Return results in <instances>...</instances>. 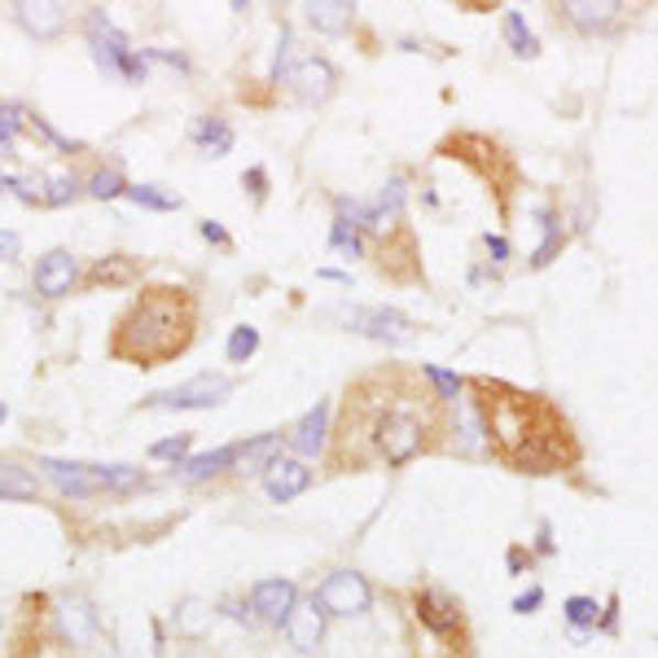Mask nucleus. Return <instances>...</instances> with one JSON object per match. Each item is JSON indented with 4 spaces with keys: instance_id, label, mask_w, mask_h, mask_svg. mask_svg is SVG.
<instances>
[{
    "instance_id": "1",
    "label": "nucleus",
    "mask_w": 658,
    "mask_h": 658,
    "mask_svg": "<svg viewBox=\"0 0 658 658\" xmlns=\"http://www.w3.org/2000/svg\"><path fill=\"white\" fill-rule=\"evenodd\" d=\"M452 404L408 364H377L347 382L338 421L329 426L326 465L333 474L404 470L448 448Z\"/></svg>"
},
{
    "instance_id": "2",
    "label": "nucleus",
    "mask_w": 658,
    "mask_h": 658,
    "mask_svg": "<svg viewBox=\"0 0 658 658\" xmlns=\"http://www.w3.org/2000/svg\"><path fill=\"white\" fill-rule=\"evenodd\" d=\"M474 413L487 439L492 461L514 474H567L584 461V443L571 417L540 391H523L501 377H470Z\"/></svg>"
},
{
    "instance_id": "3",
    "label": "nucleus",
    "mask_w": 658,
    "mask_h": 658,
    "mask_svg": "<svg viewBox=\"0 0 658 658\" xmlns=\"http://www.w3.org/2000/svg\"><path fill=\"white\" fill-rule=\"evenodd\" d=\"M202 329V304L189 286H141L114 317L106 355L132 369H163L194 351Z\"/></svg>"
},
{
    "instance_id": "4",
    "label": "nucleus",
    "mask_w": 658,
    "mask_h": 658,
    "mask_svg": "<svg viewBox=\"0 0 658 658\" xmlns=\"http://www.w3.org/2000/svg\"><path fill=\"white\" fill-rule=\"evenodd\" d=\"M404 628L413 658H474V633L461 597L439 584H417L404 593Z\"/></svg>"
},
{
    "instance_id": "5",
    "label": "nucleus",
    "mask_w": 658,
    "mask_h": 658,
    "mask_svg": "<svg viewBox=\"0 0 658 658\" xmlns=\"http://www.w3.org/2000/svg\"><path fill=\"white\" fill-rule=\"evenodd\" d=\"M439 154L465 163L470 172H479V180L487 185V194H496L501 220H509V211H514V194H518L523 176H518L514 154H505V145H496L492 136H479V132H461V136H448V141L439 145Z\"/></svg>"
},
{
    "instance_id": "6",
    "label": "nucleus",
    "mask_w": 658,
    "mask_h": 658,
    "mask_svg": "<svg viewBox=\"0 0 658 658\" xmlns=\"http://www.w3.org/2000/svg\"><path fill=\"white\" fill-rule=\"evenodd\" d=\"M233 391H238V382L229 373H194L180 386L145 395L141 408H158V413H207V408H220Z\"/></svg>"
},
{
    "instance_id": "7",
    "label": "nucleus",
    "mask_w": 658,
    "mask_h": 658,
    "mask_svg": "<svg viewBox=\"0 0 658 658\" xmlns=\"http://www.w3.org/2000/svg\"><path fill=\"white\" fill-rule=\"evenodd\" d=\"M317 602H321V611H326L329 619H360V615H369L373 611V584L360 575V571H351V567H338V571H329L326 580L317 584V593H312Z\"/></svg>"
},
{
    "instance_id": "8",
    "label": "nucleus",
    "mask_w": 658,
    "mask_h": 658,
    "mask_svg": "<svg viewBox=\"0 0 658 658\" xmlns=\"http://www.w3.org/2000/svg\"><path fill=\"white\" fill-rule=\"evenodd\" d=\"M373 268H377V273H382L391 286H417V282H421V255H417V238H413V229H408L404 220L377 238Z\"/></svg>"
},
{
    "instance_id": "9",
    "label": "nucleus",
    "mask_w": 658,
    "mask_h": 658,
    "mask_svg": "<svg viewBox=\"0 0 658 658\" xmlns=\"http://www.w3.org/2000/svg\"><path fill=\"white\" fill-rule=\"evenodd\" d=\"M53 633L62 637V646L75 655V650H88L101 641V615L92 606V597L84 593H66L53 611Z\"/></svg>"
},
{
    "instance_id": "10",
    "label": "nucleus",
    "mask_w": 658,
    "mask_h": 658,
    "mask_svg": "<svg viewBox=\"0 0 658 658\" xmlns=\"http://www.w3.org/2000/svg\"><path fill=\"white\" fill-rule=\"evenodd\" d=\"M79 282H84L79 260H75L66 246L44 251V255L35 260V268H31V286H35V295H40V299H48V304L70 299V295L79 290Z\"/></svg>"
},
{
    "instance_id": "11",
    "label": "nucleus",
    "mask_w": 658,
    "mask_h": 658,
    "mask_svg": "<svg viewBox=\"0 0 658 658\" xmlns=\"http://www.w3.org/2000/svg\"><path fill=\"white\" fill-rule=\"evenodd\" d=\"M558 22L580 35H615L624 26V0H553Z\"/></svg>"
},
{
    "instance_id": "12",
    "label": "nucleus",
    "mask_w": 658,
    "mask_h": 658,
    "mask_svg": "<svg viewBox=\"0 0 658 658\" xmlns=\"http://www.w3.org/2000/svg\"><path fill=\"white\" fill-rule=\"evenodd\" d=\"M35 470H40V483H48L62 501H92V496H101V483H97L92 465H84V461H53V457H40Z\"/></svg>"
},
{
    "instance_id": "13",
    "label": "nucleus",
    "mask_w": 658,
    "mask_h": 658,
    "mask_svg": "<svg viewBox=\"0 0 658 658\" xmlns=\"http://www.w3.org/2000/svg\"><path fill=\"white\" fill-rule=\"evenodd\" d=\"M286 84L295 88V97L299 101H308V106H326L329 97L338 92V84H342V75H338V66L329 62V57H304V62H295L290 70H286Z\"/></svg>"
},
{
    "instance_id": "14",
    "label": "nucleus",
    "mask_w": 658,
    "mask_h": 658,
    "mask_svg": "<svg viewBox=\"0 0 658 658\" xmlns=\"http://www.w3.org/2000/svg\"><path fill=\"white\" fill-rule=\"evenodd\" d=\"M312 483H317V470H308V461H304V457H290V452H282V457L264 470V496H268L273 505L299 501Z\"/></svg>"
},
{
    "instance_id": "15",
    "label": "nucleus",
    "mask_w": 658,
    "mask_h": 658,
    "mask_svg": "<svg viewBox=\"0 0 658 658\" xmlns=\"http://www.w3.org/2000/svg\"><path fill=\"white\" fill-rule=\"evenodd\" d=\"M329 421H333V408H329L326 399H317L290 430H286V448H290V457H304V461H317V457H326L329 448Z\"/></svg>"
},
{
    "instance_id": "16",
    "label": "nucleus",
    "mask_w": 658,
    "mask_h": 658,
    "mask_svg": "<svg viewBox=\"0 0 658 658\" xmlns=\"http://www.w3.org/2000/svg\"><path fill=\"white\" fill-rule=\"evenodd\" d=\"M295 606H299V584H295V580L273 575V580L251 584V615H255V619H264V624L282 628V624L290 619V611H295Z\"/></svg>"
},
{
    "instance_id": "17",
    "label": "nucleus",
    "mask_w": 658,
    "mask_h": 658,
    "mask_svg": "<svg viewBox=\"0 0 658 658\" xmlns=\"http://www.w3.org/2000/svg\"><path fill=\"white\" fill-rule=\"evenodd\" d=\"M13 22L35 44H53L66 35V9L57 0H13Z\"/></svg>"
},
{
    "instance_id": "18",
    "label": "nucleus",
    "mask_w": 658,
    "mask_h": 658,
    "mask_svg": "<svg viewBox=\"0 0 658 658\" xmlns=\"http://www.w3.org/2000/svg\"><path fill=\"white\" fill-rule=\"evenodd\" d=\"M347 329L364 333L373 342H408L417 333V326L404 312H395V308H351L347 312Z\"/></svg>"
},
{
    "instance_id": "19",
    "label": "nucleus",
    "mask_w": 658,
    "mask_h": 658,
    "mask_svg": "<svg viewBox=\"0 0 658 658\" xmlns=\"http://www.w3.org/2000/svg\"><path fill=\"white\" fill-rule=\"evenodd\" d=\"M326 624H329V615L321 611V602H317V597H299V606L290 611V619L282 624V633H286V641H290L299 655H317L321 641H326Z\"/></svg>"
},
{
    "instance_id": "20",
    "label": "nucleus",
    "mask_w": 658,
    "mask_h": 658,
    "mask_svg": "<svg viewBox=\"0 0 658 658\" xmlns=\"http://www.w3.org/2000/svg\"><path fill=\"white\" fill-rule=\"evenodd\" d=\"M141 273H145V264L136 255H101V260L88 264L79 290H101V286L106 290H128V286L141 282Z\"/></svg>"
},
{
    "instance_id": "21",
    "label": "nucleus",
    "mask_w": 658,
    "mask_h": 658,
    "mask_svg": "<svg viewBox=\"0 0 658 658\" xmlns=\"http://www.w3.org/2000/svg\"><path fill=\"white\" fill-rule=\"evenodd\" d=\"M224 470H238V443L211 448V452H202V457H185L180 465H172V479H176V483H189V487H198V483H211V479H220Z\"/></svg>"
},
{
    "instance_id": "22",
    "label": "nucleus",
    "mask_w": 658,
    "mask_h": 658,
    "mask_svg": "<svg viewBox=\"0 0 658 658\" xmlns=\"http://www.w3.org/2000/svg\"><path fill=\"white\" fill-rule=\"evenodd\" d=\"M286 452V430H264L238 443V474H264Z\"/></svg>"
},
{
    "instance_id": "23",
    "label": "nucleus",
    "mask_w": 658,
    "mask_h": 658,
    "mask_svg": "<svg viewBox=\"0 0 658 658\" xmlns=\"http://www.w3.org/2000/svg\"><path fill=\"white\" fill-rule=\"evenodd\" d=\"M304 18L317 35H347L355 22V0H304Z\"/></svg>"
},
{
    "instance_id": "24",
    "label": "nucleus",
    "mask_w": 658,
    "mask_h": 658,
    "mask_svg": "<svg viewBox=\"0 0 658 658\" xmlns=\"http://www.w3.org/2000/svg\"><path fill=\"white\" fill-rule=\"evenodd\" d=\"M40 492H44V483L35 470H26L18 461H0V501L26 505V501H40Z\"/></svg>"
},
{
    "instance_id": "25",
    "label": "nucleus",
    "mask_w": 658,
    "mask_h": 658,
    "mask_svg": "<svg viewBox=\"0 0 658 658\" xmlns=\"http://www.w3.org/2000/svg\"><path fill=\"white\" fill-rule=\"evenodd\" d=\"M189 141L207 154V158H224L233 150V128L220 119V114H202L194 128H189Z\"/></svg>"
},
{
    "instance_id": "26",
    "label": "nucleus",
    "mask_w": 658,
    "mask_h": 658,
    "mask_svg": "<svg viewBox=\"0 0 658 658\" xmlns=\"http://www.w3.org/2000/svg\"><path fill=\"white\" fill-rule=\"evenodd\" d=\"M92 474L101 483V496H132V492L150 487L145 470H136V465H92Z\"/></svg>"
},
{
    "instance_id": "27",
    "label": "nucleus",
    "mask_w": 658,
    "mask_h": 658,
    "mask_svg": "<svg viewBox=\"0 0 658 658\" xmlns=\"http://www.w3.org/2000/svg\"><path fill=\"white\" fill-rule=\"evenodd\" d=\"M211 602H202V597H185V602H176V611H172V624H176V633L180 637H189V641H198L207 628H211Z\"/></svg>"
},
{
    "instance_id": "28",
    "label": "nucleus",
    "mask_w": 658,
    "mask_h": 658,
    "mask_svg": "<svg viewBox=\"0 0 658 658\" xmlns=\"http://www.w3.org/2000/svg\"><path fill=\"white\" fill-rule=\"evenodd\" d=\"M84 194H88V198H97V202H114V198H123V194H128V180H123V172H119V167H97V172L84 180Z\"/></svg>"
},
{
    "instance_id": "29",
    "label": "nucleus",
    "mask_w": 658,
    "mask_h": 658,
    "mask_svg": "<svg viewBox=\"0 0 658 658\" xmlns=\"http://www.w3.org/2000/svg\"><path fill=\"white\" fill-rule=\"evenodd\" d=\"M123 198H132V202L145 207V211H180V207H185V198H180V194H167L163 185H128Z\"/></svg>"
},
{
    "instance_id": "30",
    "label": "nucleus",
    "mask_w": 658,
    "mask_h": 658,
    "mask_svg": "<svg viewBox=\"0 0 658 658\" xmlns=\"http://www.w3.org/2000/svg\"><path fill=\"white\" fill-rule=\"evenodd\" d=\"M84 194V180L75 172H62L53 180H44V207H70Z\"/></svg>"
},
{
    "instance_id": "31",
    "label": "nucleus",
    "mask_w": 658,
    "mask_h": 658,
    "mask_svg": "<svg viewBox=\"0 0 658 658\" xmlns=\"http://www.w3.org/2000/svg\"><path fill=\"white\" fill-rule=\"evenodd\" d=\"M26 114L31 110H22L18 101H0V150L9 154L13 145H18V136L26 132Z\"/></svg>"
},
{
    "instance_id": "32",
    "label": "nucleus",
    "mask_w": 658,
    "mask_h": 658,
    "mask_svg": "<svg viewBox=\"0 0 658 658\" xmlns=\"http://www.w3.org/2000/svg\"><path fill=\"white\" fill-rule=\"evenodd\" d=\"M13 658H70V650L62 646L57 633H40V637H22Z\"/></svg>"
},
{
    "instance_id": "33",
    "label": "nucleus",
    "mask_w": 658,
    "mask_h": 658,
    "mask_svg": "<svg viewBox=\"0 0 658 658\" xmlns=\"http://www.w3.org/2000/svg\"><path fill=\"white\" fill-rule=\"evenodd\" d=\"M329 246H333L338 255H347V260H360V255H364V233L351 229L347 220H333V224H329Z\"/></svg>"
},
{
    "instance_id": "34",
    "label": "nucleus",
    "mask_w": 658,
    "mask_h": 658,
    "mask_svg": "<svg viewBox=\"0 0 658 658\" xmlns=\"http://www.w3.org/2000/svg\"><path fill=\"white\" fill-rule=\"evenodd\" d=\"M255 351H260V329L255 326H238L229 333V347H224L229 364H246V360H255Z\"/></svg>"
},
{
    "instance_id": "35",
    "label": "nucleus",
    "mask_w": 658,
    "mask_h": 658,
    "mask_svg": "<svg viewBox=\"0 0 658 658\" xmlns=\"http://www.w3.org/2000/svg\"><path fill=\"white\" fill-rule=\"evenodd\" d=\"M505 35H509V44H514L518 57H536V53H540V40L527 31L523 13H505Z\"/></svg>"
},
{
    "instance_id": "36",
    "label": "nucleus",
    "mask_w": 658,
    "mask_h": 658,
    "mask_svg": "<svg viewBox=\"0 0 658 658\" xmlns=\"http://www.w3.org/2000/svg\"><path fill=\"white\" fill-rule=\"evenodd\" d=\"M189 448H194V435H172V439L150 443V461H172V465H180V461L189 457Z\"/></svg>"
},
{
    "instance_id": "37",
    "label": "nucleus",
    "mask_w": 658,
    "mask_h": 658,
    "mask_svg": "<svg viewBox=\"0 0 658 658\" xmlns=\"http://www.w3.org/2000/svg\"><path fill=\"white\" fill-rule=\"evenodd\" d=\"M567 619L575 624V641H584V628H597V602L593 597H571L567 602Z\"/></svg>"
},
{
    "instance_id": "38",
    "label": "nucleus",
    "mask_w": 658,
    "mask_h": 658,
    "mask_svg": "<svg viewBox=\"0 0 658 658\" xmlns=\"http://www.w3.org/2000/svg\"><path fill=\"white\" fill-rule=\"evenodd\" d=\"M421 373L430 377V386L439 391V399H457V391H461V377H452V373H443V369H435V364H421Z\"/></svg>"
},
{
    "instance_id": "39",
    "label": "nucleus",
    "mask_w": 658,
    "mask_h": 658,
    "mask_svg": "<svg viewBox=\"0 0 658 658\" xmlns=\"http://www.w3.org/2000/svg\"><path fill=\"white\" fill-rule=\"evenodd\" d=\"M290 26L282 22V35H277V57H273V79H286V70H290Z\"/></svg>"
},
{
    "instance_id": "40",
    "label": "nucleus",
    "mask_w": 658,
    "mask_h": 658,
    "mask_svg": "<svg viewBox=\"0 0 658 658\" xmlns=\"http://www.w3.org/2000/svg\"><path fill=\"white\" fill-rule=\"evenodd\" d=\"M242 185L251 189V198H255V202H264V198H268V172H264V167H246Z\"/></svg>"
},
{
    "instance_id": "41",
    "label": "nucleus",
    "mask_w": 658,
    "mask_h": 658,
    "mask_svg": "<svg viewBox=\"0 0 658 658\" xmlns=\"http://www.w3.org/2000/svg\"><path fill=\"white\" fill-rule=\"evenodd\" d=\"M198 233H202V242H211V246H220V251H229L233 246V238L224 233V224H216V220H202L198 224Z\"/></svg>"
},
{
    "instance_id": "42",
    "label": "nucleus",
    "mask_w": 658,
    "mask_h": 658,
    "mask_svg": "<svg viewBox=\"0 0 658 658\" xmlns=\"http://www.w3.org/2000/svg\"><path fill=\"white\" fill-rule=\"evenodd\" d=\"M483 246H487V255H492L496 264H505V260H509V242H505V238H492V233H487V238H483Z\"/></svg>"
},
{
    "instance_id": "43",
    "label": "nucleus",
    "mask_w": 658,
    "mask_h": 658,
    "mask_svg": "<svg viewBox=\"0 0 658 658\" xmlns=\"http://www.w3.org/2000/svg\"><path fill=\"white\" fill-rule=\"evenodd\" d=\"M18 251H22L18 233H0V260H4V264H13V260H18Z\"/></svg>"
},
{
    "instance_id": "44",
    "label": "nucleus",
    "mask_w": 658,
    "mask_h": 658,
    "mask_svg": "<svg viewBox=\"0 0 658 658\" xmlns=\"http://www.w3.org/2000/svg\"><path fill=\"white\" fill-rule=\"evenodd\" d=\"M540 602H545V593H540V589H531L527 597H518V602H514V611H518V615H531Z\"/></svg>"
},
{
    "instance_id": "45",
    "label": "nucleus",
    "mask_w": 658,
    "mask_h": 658,
    "mask_svg": "<svg viewBox=\"0 0 658 658\" xmlns=\"http://www.w3.org/2000/svg\"><path fill=\"white\" fill-rule=\"evenodd\" d=\"M452 4H461V9H474V13H492V4H496V0H452Z\"/></svg>"
},
{
    "instance_id": "46",
    "label": "nucleus",
    "mask_w": 658,
    "mask_h": 658,
    "mask_svg": "<svg viewBox=\"0 0 658 658\" xmlns=\"http://www.w3.org/2000/svg\"><path fill=\"white\" fill-rule=\"evenodd\" d=\"M233 9H238V13H246V9H251V0H233Z\"/></svg>"
},
{
    "instance_id": "47",
    "label": "nucleus",
    "mask_w": 658,
    "mask_h": 658,
    "mask_svg": "<svg viewBox=\"0 0 658 658\" xmlns=\"http://www.w3.org/2000/svg\"><path fill=\"white\" fill-rule=\"evenodd\" d=\"M4 417H9V408H4V404H0V421H4Z\"/></svg>"
},
{
    "instance_id": "48",
    "label": "nucleus",
    "mask_w": 658,
    "mask_h": 658,
    "mask_svg": "<svg viewBox=\"0 0 658 658\" xmlns=\"http://www.w3.org/2000/svg\"><path fill=\"white\" fill-rule=\"evenodd\" d=\"M101 658H119V655H101Z\"/></svg>"
}]
</instances>
